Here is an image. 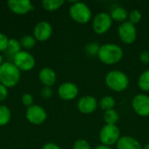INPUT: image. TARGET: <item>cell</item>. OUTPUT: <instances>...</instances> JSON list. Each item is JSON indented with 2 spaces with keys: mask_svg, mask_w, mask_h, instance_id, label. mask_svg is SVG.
Segmentation results:
<instances>
[{
  "mask_svg": "<svg viewBox=\"0 0 149 149\" xmlns=\"http://www.w3.org/2000/svg\"><path fill=\"white\" fill-rule=\"evenodd\" d=\"M97 57L104 65H113L122 60L124 57V52L119 45L107 43L100 45V52Z\"/></svg>",
  "mask_w": 149,
  "mask_h": 149,
  "instance_id": "cell-1",
  "label": "cell"
},
{
  "mask_svg": "<svg viewBox=\"0 0 149 149\" xmlns=\"http://www.w3.org/2000/svg\"><path fill=\"white\" fill-rule=\"evenodd\" d=\"M128 76L120 70H112L105 76V84L112 91L115 93H122L129 86Z\"/></svg>",
  "mask_w": 149,
  "mask_h": 149,
  "instance_id": "cell-2",
  "label": "cell"
},
{
  "mask_svg": "<svg viewBox=\"0 0 149 149\" xmlns=\"http://www.w3.org/2000/svg\"><path fill=\"white\" fill-rule=\"evenodd\" d=\"M20 71L13 63L3 62L0 65V84L6 88L13 87L20 80Z\"/></svg>",
  "mask_w": 149,
  "mask_h": 149,
  "instance_id": "cell-3",
  "label": "cell"
},
{
  "mask_svg": "<svg viewBox=\"0 0 149 149\" xmlns=\"http://www.w3.org/2000/svg\"><path fill=\"white\" fill-rule=\"evenodd\" d=\"M69 15L74 22L79 24H86L93 19L92 10L83 2H73L69 8Z\"/></svg>",
  "mask_w": 149,
  "mask_h": 149,
  "instance_id": "cell-4",
  "label": "cell"
},
{
  "mask_svg": "<svg viewBox=\"0 0 149 149\" xmlns=\"http://www.w3.org/2000/svg\"><path fill=\"white\" fill-rule=\"evenodd\" d=\"M121 137L120 130L116 125L105 124L99 134V139L102 145L113 147L116 146L117 142Z\"/></svg>",
  "mask_w": 149,
  "mask_h": 149,
  "instance_id": "cell-5",
  "label": "cell"
},
{
  "mask_svg": "<svg viewBox=\"0 0 149 149\" xmlns=\"http://www.w3.org/2000/svg\"><path fill=\"white\" fill-rule=\"evenodd\" d=\"M113 19L109 13L100 11L95 14L92 19V28L94 33L104 35L110 31L113 25Z\"/></svg>",
  "mask_w": 149,
  "mask_h": 149,
  "instance_id": "cell-6",
  "label": "cell"
},
{
  "mask_svg": "<svg viewBox=\"0 0 149 149\" xmlns=\"http://www.w3.org/2000/svg\"><path fill=\"white\" fill-rule=\"evenodd\" d=\"M117 32L119 38L125 45H132L137 39L138 31L136 26L130 23L128 20L120 24Z\"/></svg>",
  "mask_w": 149,
  "mask_h": 149,
  "instance_id": "cell-7",
  "label": "cell"
},
{
  "mask_svg": "<svg viewBox=\"0 0 149 149\" xmlns=\"http://www.w3.org/2000/svg\"><path fill=\"white\" fill-rule=\"evenodd\" d=\"M13 64L19 71L28 72L35 66L34 57L26 51H21L13 56Z\"/></svg>",
  "mask_w": 149,
  "mask_h": 149,
  "instance_id": "cell-8",
  "label": "cell"
},
{
  "mask_svg": "<svg viewBox=\"0 0 149 149\" xmlns=\"http://www.w3.org/2000/svg\"><path fill=\"white\" fill-rule=\"evenodd\" d=\"M132 108L134 112L141 117L149 116V95L147 93H138L132 100Z\"/></svg>",
  "mask_w": 149,
  "mask_h": 149,
  "instance_id": "cell-9",
  "label": "cell"
},
{
  "mask_svg": "<svg viewBox=\"0 0 149 149\" xmlns=\"http://www.w3.org/2000/svg\"><path fill=\"white\" fill-rule=\"evenodd\" d=\"M99 107V102L97 99L92 95H85L79 98L77 103V107L79 113L83 114H92Z\"/></svg>",
  "mask_w": 149,
  "mask_h": 149,
  "instance_id": "cell-10",
  "label": "cell"
},
{
  "mask_svg": "<svg viewBox=\"0 0 149 149\" xmlns=\"http://www.w3.org/2000/svg\"><path fill=\"white\" fill-rule=\"evenodd\" d=\"M25 117L29 122L34 125H41L47 118L45 110L38 105H32L28 107L25 113Z\"/></svg>",
  "mask_w": 149,
  "mask_h": 149,
  "instance_id": "cell-11",
  "label": "cell"
},
{
  "mask_svg": "<svg viewBox=\"0 0 149 149\" xmlns=\"http://www.w3.org/2000/svg\"><path fill=\"white\" fill-rule=\"evenodd\" d=\"M79 87L73 82H64L58 89V94L59 98L65 101H70L77 98L79 95Z\"/></svg>",
  "mask_w": 149,
  "mask_h": 149,
  "instance_id": "cell-12",
  "label": "cell"
},
{
  "mask_svg": "<svg viewBox=\"0 0 149 149\" xmlns=\"http://www.w3.org/2000/svg\"><path fill=\"white\" fill-rule=\"evenodd\" d=\"M52 34V27L50 23L41 21L38 23L33 30V35L36 40L44 42L48 40Z\"/></svg>",
  "mask_w": 149,
  "mask_h": 149,
  "instance_id": "cell-13",
  "label": "cell"
},
{
  "mask_svg": "<svg viewBox=\"0 0 149 149\" xmlns=\"http://www.w3.org/2000/svg\"><path fill=\"white\" fill-rule=\"evenodd\" d=\"M7 5L13 13L17 15H24L34 10V6L29 0H9Z\"/></svg>",
  "mask_w": 149,
  "mask_h": 149,
  "instance_id": "cell-14",
  "label": "cell"
},
{
  "mask_svg": "<svg viewBox=\"0 0 149 149\" xmlns=\"http://www.w3.org/2000/svg\"><path fill=\"white\" fill-rule=\"evenodd\" d=\"M141 142L134 137L129 135L121 136L116 144V149H142Z\"/></svg>",
  "mask_w": 149,
  "mask_h": 149,
  "instance_id": "cell-15",
  "label": "cell"
},
{
  "mask_svg": "<svg viewBox=\"0 0 149 149\" xmlns=\"http://www.w3.org/2000/svg\"><path fill=\"white\" fill-rule=\"evenodd\" d=\"M38 79L45 86L52 87L57 80L56 72L50 67H45L38 72Z\"/></svg>",
  "mask_w": 149,
  "mask_h": 149,
  "instance_id": "cell-16",
  "label": "cell"
},
{
  "mask_svg": "<svg viewBox=\"0 0 149 149\" xmlns=\"http://www.w3.org/2000/svg\"><path fill=\"white\" fill-rule=\"evenodd\" d=\"M113 21L118 22L120 24L127 21L128 19V11L126 8L122 6H115L112 9L111 12L109 13Z\"/></svg>",
  "mask_w": 149,
  "mask_h": 149,
  "instance_id": "cell-17",
  "label": "cell"
},
{
  "mask_svg": "<svg viewBox=\"0 0 149 149\" xmlns=\"http://www.w3.org/2000/svg\"><path fill=\"white\" fill-rule=\"evenodd\" d=\"M115 104H116V101L114 98L111 95H105L99 101V107L104 112L114 109Z\"/></svg>",
  "mask_w": 149,
  "mask_h": 149,
  "instance_id": "cell-18",
  "label": "cell"
},
{
  "mask_svg": "<svg viewBox=\"0 0 149 149\" xmlns=\"http://www.w3.org/2000/svg\"><path fill=\"white\" fill-rule=\"evenodd\" d=\"M103 120L107 125H116L120 120V114L115 109L104 112Z\"/></svg>",
  "mask_w": 149,
  "mask_h": 149,
  "instance_id": "cell-19",
  "label": "cell"
},
{
  "mask_svg": "<svg viewBox=\"0 0 149 149\" xmlns=\"http://www.w3.org/2000/svg\"><path fill=\"white\" fill-rule=\"evenodd\" d=\"M138 86L144 93L149 92V69L145 70L140 74L138 78Z\"/></svg>",
  "mask_w": 149,
  "mask_h": 149,
  "instance_id": "cell-20",
  "label": "cell"
},
{
  "mask_svg": "<svg viewBox=\"0 0 149 149\" xmlns=\"http://www.w3.org/2000/svg\"><path fill=\"white\" fill-rule=\"evenodd\" d=\"M65 3L64 0H44L42 1V6L45 10L49 11H54L58 10Z\"/></svg>",
  "mask_w": 149,
  "mask_h": 149,
  "instance_id": "cell-21",
  "label": "cell"
},
{
  "mask_svg": "<svg viewBox=\"0 0 149 149\" xmlns=\"http://www.w3.org/2000/svg\"><path fill=\"white\" fill-rule=\"evenodd\" d=\"M11 117L10 110L3 105H0V127L5 126L9 123Z\"/></svg>",
  "mask_w": 149,
  "mask_h": 149,
  "instance_id": "cell-22",
  "label": "cell"
},
{
  "mask_svg": "<svg viewBox=\"0 0 149 149\" xmlns=\"http://www.w3.org/2000/svg\"><path fill=\"white\" fill-rule=\"evenodd\" d=\"M21 47L22 46L20 45V41H18L17 39H16V38H10L9 39L7 51L11 56H14L17 53H18L19 52H21Z\"/></svg>",
  "mask_w": 149,
  "mask_h": 149,
  "instance_id": "cell-23",
  "label": "cell"
},
{
  "mask_svg": "<svg viewBox=\"0 0 149 149\" xmlns=\"http://www.w3.org/2000/svg\"><path fill=\"white\" fill-rule=\"evenodd\" d=\"M100 48V45H99V43L90 42L86 44V45L85 46V52L89 57H95V56H98Z\"/></svg>",
  "mask_w": 149,
  "mask_h": 149,
  "instance_id": "cell-24",
  "label": "cell"
},
{
  "mask_svg": "<svg viewBox=\"0 0 149 149\" xmlns=\"http://www.w3.org/2000/svg\"><path fill=\"white\" fill-rule=\"evenodd\" d=\"M35 44H36V39L34 36L25 35L20 39V45L24 49H31L35 45Z\"/></svg>",
  "mask_w": 149,
  "mask_h": 149,
  "instance_id": "cell-25",
  "label": "cell"
},
{
  "mask_svg": "<svg viewBox=\"0 0 149 149\" xmlns=\"http://www.w3.org/2000/svg\"><path fill=\"white\" fill-rule=\"evenodd\" d=\"M142 19V13L139 10H133L128 14V21L133 24H137Z\"/></svg>",
  "mask_w": 149,
  "mask_h": 149,
  "instance_id": "cell-26",
  "label": "cell"
},
{
  "mask_svg": "<svg viewBox=\"0 0 149 149\" xmlns=\"http://www.w3.org/2000/svg\"><path fill=\"white\" fill-rule=\"evenodd\" d=\"M72 149H93L90 143L85 139L77 140L72 146Z\"/></svg>",
  "mask_w": 149,
  "mask_h": 149,
  "instance_id": "cell-27",
  "label": "cell"
},
{
  "mask_svg": "<svg viewBox=\"0 0 149 149\" xmlns=\"http://www.w3.org/2000/svg\"><path fill=\"white\" fill-rule=\"evenodd\" d=\"M22 103L27 108L31 107L33 105V98H32V96L30 93H24L22 96Z\"/></svg>",
  "mask_w": 149,
  "mask_h": 149,
  "instance_id": "cell-28",
  "label": "cell"
},
{
  "mask_svg": "<svg viewBox=\"0 0 149 149\" xmlns=\"http://www.w3.org/2000/svg\"><path fill=\"white\" fill-rule=\"evenodd\" d=\"M8 43H9V38L6 37V35L0 32V52H3L7 50Z\"/></svg>",
  "mask_w": 149,
  "mask_h": 149,
  "instance_id": "cell-29",
  "label": "cell"
},
{
  "mask_svg": "<svg viewBox=\"0 0 149 149\" xmlns=\"http://www.w3.org/2000/svg\"><path fill=\"white\" fill-rule=\"evenodd\" d=\"M40 94H41L42 98H44V99H50L52 96V90L51 87L45 86V87L42 88V90L40 92Z\"/></svg>",
  "mask_w": 149,
  "mask_h": 149,
  "instance_id": "cell-30",
  "label": "cell"
},
{
  "mask_svg": "<svg viewBox=\"0 0 149 149\" xmlns=\"http://www.w3.org/2000/svg\"><path fill=\"white\" fill-rule=\"evenodd\" d=\"M140 61L145 65L149 64V52L148 51H144L140 54Z\"/></svg>",
  "mask_w": 149,
  "mask_h": 149,
  "instance_id": "cell-31",
  "label": "cell"
},
{
  "mask_svg": "<svg viewBox=\"0 0 149 149\" xmlns=\"http://www.w3.org/2000/svg\"><path fill=\"white\" fill-rule=\"evenodd\" d=\"M7 96H8L7 88L4 86H3L2 84H0V101L5 100Z\"/></svg>",
  "mask_w": 149,
  "mask_h": 149,
  "instance_id": "cell-32",
  "label": "cell"
},
{
  "mask_svg": "<svg viewBox=\"0 0 149 149\" xmlns=\"http://www.w3.org/2000/svg\"><path fill=\"white\" fill-rule=\"evenodd\" d=\"M42 149H61L59 146H58L57 144L53 143V142H48V143H45Z\"/></svg>",
  "mask_w": 149,
  "mask_h": 149,
  "instance_id": "cell-33",
  "label": "cell"
},
{
  "mask_svg": "<svg viewBox=\"0 0 149 149\" xmlns=\"http://www.w3.org/2000/svg\"><path fill=\"white\" fill-rule=\"evenodd\" d=\"M93 149H113V147H108V146H105V145L100 144V145L96 146V147H95Z\"/></svg>",
  "mask_w": 149,
  "mask_h": 149,
  "instance_id": "cell-34",
  "label": "cell"
},
{
  "mask_svg": "<svg viewBox=\"0 0 149 149\" xmlns=\"http://www.w3.org/2000/svg\"><path fill=\"white\" fill-rule=\"evenodd\" d=\"M142 149H149V143H147L145 146H143V148Z\"/></svg>",
  "mask_w": 149,
  "mask_h": 149,
  "instance_id": "cell-35",
  "label": "cell"
},
{
  "mask_svg": "<svg viewBox=\"0 0 149 149\" xmlns=\"http://www.w3.org/2000/svg\"><path fill=\"white\" fill-rule=\"evenodd\" d=\"M3 63V57H2V55L0 54V65H1Z\"/></svg>",
  "mask_w": 149,
  "mask_h": 149,
  "instance_id": "cell-36",
  "label": "cell"
}]
</instances>
